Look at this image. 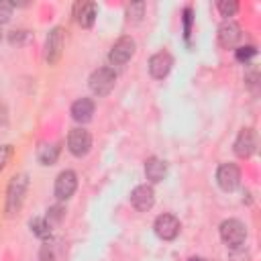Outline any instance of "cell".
Instances as JSON below:
<instances>
[{"instance_id": "6da1fadb", "label": "cell", "mask_w": 261, "mask_h": 261, "mask_svg": "<svg viewBox=\"0 0 261 261\" xmlns=\"http://www.w3.org/2000/svg\"><path fill=\"white\" fill-rule=\"evenodd\" d=\"M29 190V175L27 173H18L10 179L8 188H6V216H16L24 204V196Z\"/></svg>"}, {"instance_id": "7a4b0ae2", "label": "cell", "mask_w": 261, "mask_h": 261, "mask_svg": "<svg viewBox=\"0 0 261 261\" xmlns=\"http://www.w3.org/2000/svg\"><path fill=\"white\" fill-rule=\"evenodd\" d=\"M220 239L228 249H241L245 239H247V228L241 220L237 218H228L220 222Z\"/></svg>"}, {"instance_id": "3957f363", "label": "cell", "mask_w": 261, "mask_h": 261, "mask_svg": "<svg viewBox=\"0 0 261 261\" xmlns=\"http://www.w3.org/2000/svg\"><path fill=\"white\" fill-rule=\"evenodd\" d=\"M114 84H116V73H114L112 67H98L90 73V80H88V86H90L94 96L110 94Z\"/></svg>"}, {"instance_id": "277c9868", "label": "cell", "mask_w": 261, "mask_h": 261, "mask_svg": "<svg viewBox=\"0 0 261 261\" xmlns=\"http://www.w3.org/2000/svg\"><path fill=\"white\" fill-rule=\"evenodd\" d=\"M135 39L128 35H122L108 51V61L110 65H124L133 55H135Z\"/></svg>"}, {"instance_id": "5b68a950", "label": "cell", "mask_w": 261, "mask_h": 261, "mask_svg": "<svg viewBox=\"0 0 261 261\" xmlns=\"http://www.w3.org/2000/svg\"><path fill=\"white\" fill-rule=\"evenodd\" d=\"M90 147H92V135L86 128L77 126V128H71L69 130V135H67V149H69V153L73 157L88 155Z\"/></svg>"}, {"instance_id": "8992f818", "label": "cell", "mask_w": 261, "mask_h": 261, "mask_svg": "<svg viewBox=\"0 0 261 261\" xmlns=\"http://www.w3.org/2000/svg\"><path fill=\"white\" fill-rule=\"evenodd\" d=\"M63 43H65L63 29L61 27L51 29L49 35H47V41H45V59H47L49 65H55L61 59V55H63Z\"/></svg>"}, {"instance_id": "52a82bcc", "label": "cell", "mask_w": 261, "mask_h": 261, "mask_svg": "<svg viewBox=\"0 0 261 261\" xmlns=\"http://www.w3.org/2000/svg\"><path fill=\"white\" fill-rule=\"evenodd\" d=\"M153 228H155V234H157L159 239H163V241H173V239L179 234L181 224H179V220H177L173 214H159V216L155 218Z\"/></svg>"}, {"instance_id": "ba28073f", "label": "cell", "mask_w": 261, "mask_h": 261, "mask_svg": "<svg viewBox=\"0 0 261 261\" xmlns=\"http://www.w3.org/2000/svg\"><path fill=\"white\" fill-rule=\"evenodd\" d=\"M216 181H218L220 190L232 192L241 184V169L234 163H222L218 167V171H216Z\"/></svg>"}, {"instance_id": "9c48e42d", "label": "cell", "mask_w": 261, "mask_h": 261, "mask_svg": "<svg viewBox=\"0 0 261 261\" xmlns=\"http://www.w3.org/2000/svg\"><path fill=\"white\" fill-rule=\"evenodd\" d=\"M75 190H77V175H75V171L65 169V171H61L55 177V198L57 200H69Z\"/></svg>"}, {"instance_id": "30bf717a", "label": "cell", "mask_w": 261, "mask_h": 261, "mask_svg": "<svg viewBox=\"0 0 261 261\" xmlns=\"http://www.w3.org/2000/svg\"><path fill=\"white\" fill-rule=\"evenodd\" d=\"M130 204L139 212L151 210L153 204H155V192H153V188L147 186V184H141V186L133 188V192H130Z\"/></svg>"}, {"instance_id": "8fae6325", "label": "cell", "mask_w": 261, "mask_h": 261, "mask_svg": "<svg viewBox=\"0 0 261 261\" xmlns=\"http://www.w3.org/2000/svg\"><path fill=\"white\" fill-rule=\"evenodd\" d=\"M255 149H257L255 130L253 128H243L237 135V139H234V153H237V157L247 159V157H251L255 153Z\"/></svg>"}, {"instance_id": "7c38bea8", "label": "cell", "mask_w": 261, "mask_h": 261, "mask_svg": "<svg viewBox=\"0 0 261 261\" xmlns=\"http://www.w3.org/2000/svg\"><path fill=\"white\" fill-rule=\"evenodd\" d=\"M239 41H241V27L234 20L226 18L218 27V45L224 47V49H232Z\"/></svg>"}, {"instance_id": "4fadbf2b", "label": "cell", "mask_w": 261, "mask_h": 261, "mask_svg": "<svg viewBox=\"0 0 261 261\" xmlns=\"http://www.w3.org/2000/svg\"><path fill=\"white\" fill-rule=\"evenodd\" d=\"M171 67H173V57L167 51H159L149 59V73L155 80H163L171 71Z\"/></svg>"}, {"instance_id": "5bb4252c", "label": "cell", "mask_w": 261, "mask_h": 261, "mask_svg": "<svg viewBox=\"0 0 261 261\" xmlns=\"http://www.w3.org/2000/svg\"><path fill=\"white\" fill-rule=\"evenodd\" d=\"M94 100H90V98H80V100H75L73 104H71V118L75 120V122H80V124H86V122H90L92 120V116H94Z\"/></svg>"}, {"instance_id": "9a60e30c", "label": "cell", "mask_w": 261, "mask_h": 261, "mask_svg": "<svg viewBox=\"0 0 261 261\" xmlns=\"http://www.w3.org/2000/svg\"><path fill=\"white\" fill-rule=\"evenodd\" d=\"M145 175H147V179L151 184L163 181L165 175H167V163L163 159H159V157H149L145 161Z\"/></svg>"}, {"instance_id": "2e32d148", "label": "cell", "mask_w": 261, "mask_h": 261, "mask_svg": "<svg viewBox=\"0 0 261 261\" xmlns=\"http://www.w3.org/2000/svg\"><path fill=\"white\" fill-rule=\"evenodd\" d=\"M75 20L84 27V29H90L98 16V6L94 2H77L75 4Z\"/></svg>"}, {"instance_id": "e0dca14e", "label": "cell", "mask_w": 261, "mask_h": 261, "mask_svg": "<svg viewBox=\"0 0 261 261\" xmlns=\"http://www.w3.org/2000/svg\"><path fill=\"white\" fill-rule=\"evenodd\" d=\"M59 143H41L39 149H37V159L43 163V165H53L59 157Z\"/></svg>"}, {"instance_id": "ac0fdd59", "label": "cell", "mask_w": 261, "mask_h": 261, "mask_svg": "<svg viewBox=\"0 0 261 261\" xmlns=\"http://www.w3.org/2000/svg\"><path fill=\"white\" fill-rule=\"evenodd\" d=\"M29 226H31V230H33V234H37L39 239H43V241H47V239H51V224L47 222V218H41V216H35V218H31V222H29Z\"/></svg>"}, {"instance_id": "d6986e66", "label": "cell", "mask_w": 261, "mask_h": 261, "mask_svg": "<svg viewBox=\"0 0 261 261\" xmlns=\"http://www.w3.org/2000/svg\"><path fill=\"white\" fill-rule=\"evenodd\" d=\"M145 16V2H130L126 6V18L130 22H139Z\"/></svg>"}, {"instance_id": "ffe728a7", "label": "cell", "mask_w": 261, "mask_h": 261, "mask_svg": "<svg viewBox=\"0 0 261 261\" xmlns=\"http://www.w3.org/2000/svg\"><path fill=\"white\" fill-rule=\"evenodd\" d=\"M216 8H218V12L222 14V16H234L237 14V10H239V4L234 2V0H220V2H216Z\"/></svg>"}, {"instance_id": "44dd1931", "label": "cell", "mask_w": 261, "mask_h": 261, "mask_svg": "<svg viewBox=\"0 0 261 261\" xmlns=\"http://www.w3.org/2000/svg\"><path fill=\"white\" fill-rule=\"evenodd\" d=\"M12 10H14V4L8 2V0H0V27L6 24L12 16Z\"/></svg>"}, {"instance_id": "7402d4cb", "label": "cell", "mask_w": 261, "mask_h": 261, "mask_svg": "<svg viewBox=\"0 0 261 261\" xmlns=\"http://www.w3.org/2000/svg\"><path fill=\"white\" fill-rule=\"evenodd\" d=\"M63 216H65V208H63V206H51V208L47 210V216H45V218H47L49 224H53V222H59Z\"/></svg>"}, {"instance_id": "603a6c76", "label": "cell", "mask_w": 261, "mask_h": 261, "mask_svg": "<svg viewBox=\"0 0 261 261\" xmlns=\"http://www.w3.org/2000/svg\"><path fill=\"white\" fill-rule=\"evenodd\" d=\"M255 53H257V49H255L253 45L239 47V49H237V59H239V61H249V59H251Z\"/></svg>"}, {"instance_id": "cb8c5ba5", "label": "cell", "mask_w": 261, "mask_h": 261, "mask_svg": "<svg viewBox=\"0 0 261 261\" xmlns=\"http://www.w3.org/2000/svg\"><path fill=\"white\" fill-rule=\"evenodd\" d=\"M10 157H12V145H0V173L4 171Z\"/></svg>"}, {"instance_id": "d4e9b609", "label": "cell", "mask_w": 261, "mask_h": 261, "mask_svg": "<svg viewBox=\"0 0 261 261\" xmlns=\"http://www.w3.org/2000/svg\"><path fill=\"white\" fill-rule=\"evenodd\" d=\"M27 37H29V33L22 31V29H18V31H12V33H10L8 41H10V45H22V43L27 41Z\"/></svg>"}, {"instance_id": "484cf974", "label": "cell", "mask_w": 261, "mask_h": 261, "mask_svg": "<svg viewBox=\"0 0 261 261\" xmlns=\"http://www.w3.org/2000/svg\"><path fill=\"white\" fill-rule=\"evenodd\" d=\"M190 24H192V8H186L184 10V35H186V39L190 37Z\"/></svg>"}, {"instance_id": "4316f807", "label": "cell", "mask_w": 261, "mask_h": 261, "mask_svg": "<svg viewBox=\"0 0 261 261\" xmlns=\"http://www.w3.org/2000/svg\"><path fill=\"white\" fill-rule=\"evenodd\" d=\"M188 261H204V259H202V257H190Z\"/></svg>"}, {"instance_id": "83f0119b", "label": "cell", "mask_w": 261, "mask_h": 261, "mask_svg": "<svg viewBox=\"0 0 261 261\" xmlns=\"http://www.w3.org/2000/svg\"><path fill=\"white\" fill-rule=\"evenodd\" d=\"M0 39H2V31H0Z\"/></svg>"}]
</instances>
